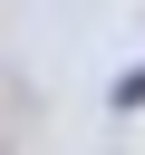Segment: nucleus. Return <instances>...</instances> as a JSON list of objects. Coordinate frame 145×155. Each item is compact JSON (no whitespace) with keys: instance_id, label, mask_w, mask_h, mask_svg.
Segmentation results:
<instances>
[{"instance_id":"f257e3e1","label":"nucleus","mask_w":145,"mask_h":155,"mask_svg":"<svg viewBox=\"0 0 145 155\" xmlns=\"http://www.w3.org/2000/svg\"><path fill=\"white\" fill-rule=\"evenodd\" d=\"M135 107H145V68H126V78H116V116H135Z\"/></svg>"}]
</instances>
